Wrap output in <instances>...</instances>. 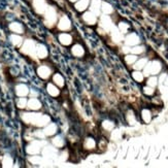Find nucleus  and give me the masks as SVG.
Wrapping results in <instances>:
<instances>
[{
	"label": "nucleus",
	"instance_id": "2eb2a0df",
	"mask_svg": "<svg viewBox=\"0 0 168 168\" xmlns=\"http://www.w3.org/2000/svg\"><path fill=\"white\" fill-rule=\"evenodd\" d=\"M71 54L76 58H82L85 55V48H82V44H76L74 45H72L71 48Z\"/></svg>",
	"mask_w": 168,
	"mask_h": 168
},
{
	"label": "nucleus",
	"instance_id": "6e6552de",
	"mask_svg": "<svg viewBox=\"0 0 168 168\" xmlns=\"http://www.w3.org/2000/svg\"><path fill=\"white\" fill-rule=\"evenodd\" d=\"M37 74L42 79H48L52 74V69L47 65H40L37 68Z\"/></svg>",
	"mask_w": 168,
	"mask_h": 168
},
{
	"label": "nucleus",
	"instance_id": "b1692460",
	"mask_svg": "<svg viewBox=\"0 0 168 168\" xmlns=\"http://www.w3.org/2000/svg\"><path fill=\"white\" fill-rule=\"evenodd\" d=\"M14 164V160L13 158L10 157V155H5L3 159H2V166L3 167H11Z\"/></svg>",
	"mask_w": 168,
	"mask_h": 168
},
{
	"label": "nucleus",
	"instance_id": "39448f33",
	"mask_svg": "<svg viewBox=\"0 0 168 168\" xmlns=\"http://www.w3.org/2000/svg\"><path fill=\"white\" fill-rule=\"evenodd\" d=\"M33 7H34V10L37 14L44 15L48 8L47 1L45 0H33Z\"/></svg>",
	"mask_w": 168,
	"mask_h": 168
},
{
	"label": "nucleus",
	"instance_id": "7c9ffc66",
	"mask_svg": "<svg viewBox=\"0 0 168 168\" xmlns=\"http://www.w3.org/2000/svg\"><path fill=\"white\" fill-rule=\"evenodd\" d=\"M59 158H60L61 161H65L66 159L68 158V153H67V151H64L63 153H61Z\"/></svg>",
	"mask_w": 168,
	"mask_h": 168
},
{
	"label": "nucleus",
	"instance_id": "412c9836",
	"mask_svg": "<svg viewBox=\"0 0 168 168\" xmlns=\"http://www.w3.org/2000/svg\"><path fill=\"white\" fill-rule=\"evenodd\" d=\"M10 40L11 44H13L15 47H17V48H20L21 45H22L23 41H24L22 36H20L19 34H16V33H14V34H11L10 36Z\"/></svg>",
	"mask_w": 168,
	"mask_h": 168
},
{
	"label": "nucleus",
	"instance_id": "4468645a",
	"mask_svg": "<svg viewBox=\"0 0 168 168\" xmlns=\"http://www.w3.org/2000/svg\"><path fill=\"white\" fill-rule=\"evenodd\" d=\"M74 3H75L74 4L75 10L79 11V13H82V11H86L87 8L89 7L90 0H78Z\"/></svg>",
	"mask_w": 168,
	"mask_h": 168
},
{
	"label": "nucleus",
	"instance_id": "4be33fe9",
	"mask_svg": "<svg viewBox=\"0 0 168 168\" xmlns=\"http://www.w3.org/2000/svg\"><path fill=\"white\" fill-rule=\"evenodd\" d=\"M53 82L57 87L62 88L64 87V85H65V79H64V78L60 73H55L53 75Z\"/></svg>",
	"mask_w": 168,
	"mask_h": 168
},
{
	"label": "nucleus",
	"instance_id": "0eeeda50",
	"mask_svg": "<svg viewBox=\"0 0 168 168\" xmlns=\"http://www.w3.org/2000/svg\"><path fill=\"white\" fill-rule=\"evenodd\" d=\"M82 21L87 24V25H95L97 22V16L92 11H85L82 15Z\"/></svg>",
	"mask_w": 168,
	"mask_h": 168
},
{
	"label": "nucleus",
	"instance_id": "6ab92c4d",
	"mask_svg": "<svg viewBox=\"0 0 168 168\" xmlns=\"http://www.w3.org/2000/svg\"><path fill=\"white\" fill-rule=\"evenodd\" d=\"M90 10L92 11L96 15V16H98L99 13H100V6H101V1L100 0H92L90 3Z\"/></svg>",
	"mask_w": 168,
	"mask_h": 168
},
{
	"label": "nucleus",
	"instance_id": "473e14b6",
	"mask_svg": "<svg viewBox=\"0 0 168 168\" xmlns=\"http://www.w3.org/2000/svg\"><path fill=\"white\" fill-rule=\"evenodd\" d=\"M104 146L106 148V146H107V145H106V143H104ZM98 148H100V149H103V140H100V143H99Z\"/></svg>",
	"mask_w": 168,
	"mask_h": 168
},
{
	"label": "nucleus",
	"instance_id": "9b49d317",
	"mask_svg": "<svg viewBox=\"0 0 168 168\" xmlns=\"http://www.w3.org/2000/svg\"><path fill=\"white\" fill-rule=\"evenodd\" d=\"M27 107H28L30 111H38V109L41 108V102L36 98V97H31L28 102H27Z\"/></svg>",
	"mask_w": 168,
	"mask_h": 168
},
{
	"label": "nucleus",
	"instance_id": "bb28decb",
	"mask_svg": "<svg viewBox=\"0 0 168 168\" xmlns=\"http://www.w3.org/2000/svg\"><path fill=\"white\" fill-rule=\"evenodd\" d=\"M111 5H108L107 3H103L102 4V11L105 14H109L111 13Z\"/></svg>",
	"mask_w": 168,
	"mask_h": 168
},
{
	"label": "nucleus",
	"instance_id": "aec40b11",
	"mask_svg": "<svg viewBox=\"0 0 168 168\" xmlns=\"http://www.w3.org/2000/svg\"><path fill=\"white\" fill-rule=\"evenodd\" d=\"M47 91H48V93L50 94L52 97H58V96H59V94H60L59 88H58L55 84H52V82L48 84Z\"/></svg>",
	"mask_w": 168,
	"mask_h": 168
},
{
	"label": "nucleus",
	"instance_id": "f3484780",
	"mask_svg": "<svg viewBox=\"0 0 168 168\" xmlns=\"http://www.w3.org/2000/svg\"><path fill=\"white\" fill-rule=\"evenodd\" d=\"M41 153L44 158H53L57 155V149L54 146H44L42 148Z\"/></svg>",
	"mask_w": 168,
	"mask_h": 168
},
{
	"label": "nucleus",
	"instance_id": "dca6fc26",
	"mask_svg": "<svg viewBox=\"0 0 168 168\" xmlns=\"http://www.w3.org/2000/svg\"><path fill=\"white\" fill-rule=\"evenodd\" d=\"M48 55V48L44 44H37L36 45V57L39 59H45Z\"/></svg>",
	"mask_w": 168,
	"mask_h": 168
},
{
	"label": "nucleus",
	"instance_id": "20e7f679",
	"mask_svg": "<svg viewBox=\"0 0 168 168\" xmlns=\"http://www.w3.org/2000/svg\"><path fill=\"white\" fill-rule=\"evenodd\" d=\"M44 148V143L40 140H34L26 146V153L30 156L38 155Z\"/></svg>",
	"mask_w": 168,
	"mask_h": 168
},
{
	"label": "nucleus",
	"instance_id": "1a4fd4ad",
	"mask_svg": "<svg viewBox=\"0 0 168 168\" xmlns=\"http://www.w3.org/2000/svg\"><path fill=\"white\" fill-rule=\"evenodd\" d=\"M15 92H16L17 96L19 97H26L27 95H29L30 90L29 88L24 84H19L17 85L16 88H15Z\"/></svg>",
	"mask_w": 168,
	"mask_h": 168
},
{
	"label": "nucleus",
	"instance_id": "9d476101",
	"mask_svg": "<svg viewBox=\"0 0 168 168\" xmlns=\"http://www.w3.org/2000/svg\"><path fill=\"white\" fill-rule=\"evenodd\" d=\"M58 40L60 41L61 44L65 45V47H68V45L72 44L73 38L69 33H60L59 36H58Z\"/></svg>",
	"mask_w": 168,
	"mask_h": 168
},
{
	"label": "nucleus",
	"instance_id": "393cba45",
	"mask_svg": "<svg viewBox=\"0 0 168 168\" xmlns=\"http://www.w3.org/2000/svg\"><path fill=\"white\" fill-rule=\"evenodd\" d=\"M27 102H28V100L26 98H24V97H21L17 100V106L19 107L20 109H24L27 107Z\"/></svg>",
	"mask_w": 168,
	"mask_h": 168
},
{
	"label": "nucleus",
	"instance_id": "ddd939ff",
	"mask_svg": "<svg viewBox=\"0 0 168 168\" xmlns=\"http://www.w3.org/2000/svg\"><path fill=\"white\" fill-rule=\"evenodd\" d=\"M8 28L11 32L16 33V34H23L24 31H25V28H24V26L22 25L21 23L19 22H13L10 24V26H8Z\"/></svg>",
	"mask_w": 168,
	"mask_h": 168
},
{
	"label": "nucleus",
	"instance_id": "f8f14e48",
	"mask_svg": "<svg viewBox=\"0 0 168 168\" xmlns=\"http://www.w3.org/2000/svg\"><path fill=\"white\" fill-rule=\"evenodd\" d=\"M44 133L45 136H54L55 134L57 133L58 131V127L55 123H48L47 126H44Z\"/></svg>",
	"mask_w": 168,
	"mask_h": 168
},
{
	"label": "nucleus",
	"instance_id": "c756f323",
	"mask_svg": "<svg viewBox=\"0 0 168 168\" xmlns=\"http://www.w3.org/2000/svg\"><path fill=\"white\" fill-rule=\"evenodd\" d=\"M102 127L104 128L105 130H111L112 127H114V125H112L111 122H103L102 123Z\"/></svg>",
	"mask_w": 168,
	"mask_h": 168
},
{
	"label": "nucleus",
	"instance_id": "a211bd4d",
	"mask_svg": "<svg viewBox=\"0 0 168 168\" xmlns=\"http://www.w3.org/2000/svg\"><path fill=\"white\" fill-rule=\"evenodd\" d=\"M84 149L86 151H93V149H96V141L95 139L92 138V137H87L86 139L84 140Z\"/></svg>",
	"mask_w": 168,
	"mask_h": 168
},
{
	"label": "nucleus",
	"instance_id": "cd10ccee",
	"mask_svg": "<svg viewBox=\"0 0 168 168\" xmlns=\"http://www.w3.org/2000/svg\"><path fill=\"white\" fill-rule=\"evenodd\" d=\"M33 135H34L36 138H38V139H42V138H44V137H45L44 131H35V132L33 133Z\"/></svg>",
	"mask_w": 168,
	"mask_h": 168
},
{
	"label": "nucleus",
	"instance_id": "7ed1b4c3",
	"mask_svg": "<svg viewBox=\"0 0 168 168\" xmlns=\"http://www.w3.org/2000/svg\"><path fill=\"white\" fill-rule=\"evenodd\" d=\"M44 23L48 28H52L55 24L57 23L58 19V15L57 11L55 10V7L53 6H48L47 10L44 11Z\"/></svg>",
	"mask_w": 168,
	"mask_h": 168
},
{
	"label": "nucleus",
	"instance_id": "2f4dec72",
	"mask_svg": "<svg viewBox=\"0 0 168 168\" xmlns=\"http://www.w3.org/2000/svg\"><path fill=\"white\" fill-rule=\"evenodd\" d=\"M135 60H136V57H134V56H127V57H126L127 63H133Z\"/></svg>",
	"mask_w": 168,
	"mask_h": 168
},
{
	"label": "nucleus",
	"instance_id": "c85d7f7f",
	"mask_svg": "<svg viewBox=\"0 0 168 168\" xmlns=\"http://www.w3.org/2000/svg\"><path fill=\"white\" fill-rule=\"evenodd\" d=\"M133 78H135L137 82H139L143 79V76H142L141 73H140V72H136V71L133 72Z\"/></svg>",
	"mask_w": 168,
	"mask_h": 168
},
{
	"label": "nucleus",
	"instance_id": "72a5a7b5",
	"mask_svg": "<svg viewBox=\"0 0 168 168\" xmlns=\"http://www.w3.org/2000/svg\"><path fill=\"white\" fill-rule=\"evenodd\" d=\"M69 1H70V2H76L78 0H69Z\"/></svg>",
	"mask_w": 168,
	"mask_h": 168
},
{
	"label": "nucleus",
	"instance_id": "423d86ee",
	"mask_svg": "<svg viewBox=\"0 0 168 168\" xmlns=\"http://www.w3.org/2000/svg\"><path fill=\"white\" fill-rule=\"evenodd\" d=\"M57 26L58 29L61 30V31H68V30L71 29V22H70V20L66 16H63L60 18Z\"/></svg>",
	"mask_w": 168,
	"mask_h": 168
},
{
	"label": "nucleus",
	"instance_id": "f257e3e1",
	"mask_svg": "<svg viewBox=\"0 0 168 168\" xmlns=\"http://www.w3.org/2000/svg\"><path fill=\"white\" fill-rule=\"evenodd\" d=\"M42 114H37V112H24L21 116L24 123L29 124V125H34V126L38 127L39 123H40Z\"/></svg>",
	"mask_w": 168,
	"mask_h": 168
},
{
	"label": "nucleus",
	"instance_id": "f03ea898",
	"mask_svg": "<svg viewBox=\"0 0 168 168\" xmlns=\"http://www.w3.org/2000/svg\"><path fill=\"white\" fill-rule=\"evenodd\" d=\"M21 52L30 57H36V44L32 39H26L21 45Z\"/></svg>",
	"mask_w": 168,
	"mask_h": 168
},
{
	"label": "nucleus",
	"instance_id": "5701e85b",
	"mask_svg": "<svg viewBox=\"0 0 168 168\" xmlns=\"http://www.w3.org/2000/svg\"><path fill=\"white\" fill-rule=\"evenodd\" d=\"M52 143H53V145L55 148H58V149H61L63 148L64 145H65V141H64V138L61 136H55L52 138Z\"/></svg>",
	"mask_w": 168,
	"mask_h": 168
},
{
	"label": "nucleus",
	"instance_id": "a878e982",
	"mask_svg": "<svg viewBox=\"0 0 168 168\" xmlns=\"http://www.w3.org/2000/svg\"><path fill=\"white\" fill-rule=\"evenodd\" d=\"M151 112L149 111H142V120L145 122V123H149L151 121Z\"/></svg>",
	"mask_w": 168,
	"mask_h": 168
}]
</instances>
